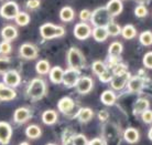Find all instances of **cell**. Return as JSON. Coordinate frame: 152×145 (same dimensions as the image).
Instances as JSON below:
<instances>
[{"label": "cell", "mask_w": 152, "mask_h": 145, "mask_svg": "<svg viewBox=\"0 0 152 145\" xmlns=\"http://www.w3.org/2000/svg\"><path fill=\"white\" fill-rule=\"evenodd\" d=\"M46 82L41 78H34L30 81L27 88V96L32 101H39L46 95Z\"/></svg>", "instance_id": "obj_1"}, {"label": "cell", "mask_w": 152, "mask_h": 145, "mask_svg": "<svg viewBox=\"0 0 152 145\" xmlns=\"http://www.w3.org/2000/svg\"><path fill=\"white\" fill-rule=\"evenodd\" d=\"M66 60H67L69 68H73V69L80 70V71L84 69L85 64H86V60H85L83 52L76 47H72L69 49Z\"/></svg>", "instance_id": "obj_2"}, {"label": "cell", "mask_w": 152, "mask_h": 145, "mask_svg": "<svg viewBox=\"0 0 152 145\" xmlns=\"http://www.w3.org/2000/svg\"><path fill=\"white\" fill-rule=\"evenodd\" d=\"M40 35L44 40H52V39L63 37L65 35V29L61 26L48 22L40 27Z\"/></svg>", "instance_id": "obj_3"}, {"label": "cell", "mask_w": 152, "mask_h": 145, "mask_svg": "<svg viewBox=\"0 0 152 145\" xmlns=\"http://www.w3.org/2000/svg\"><path fill=\"white\" fill-rule=\"evenodd\" d=\"M113 20V17L109 15L105 7H100L95 9L91 12V22L94 27H106L108 23Z\"/></svg>", "instance_id": "obj_4"}, {"label": "cell", "mask_w": 152, "mask_h": 145, "mask_svg": "<svg viewBox=\"0 0 152 145\" xmlns=\"http://www.w3.org/2000/svg\"><path fill=\"white\" fill-rule=\"evenodd\" d=\"M19 11V6L15 1H6L0 7V16L7 20L15 19Z\"/></svg>", "instance_id": "obj_5"}, {"label": "cell", "mask_w": 152, "mask_h": 145, "mask_svg": "<svg viewBox=\"0 0 152 145\" xmlns=\"http://www.w3.org/2000/svg\"><path fill=\"white\" fill-rule=\"evenodd\" d=\"M80 78V70L69 68L65 70L63 73V79H62V83L64 84L66 88H75L76 83L78 79Z\"/></svg>", "instance_id": "obj_6"}, {"label": "cell", "mask_w": 152, "mask_h": 145, "mask_svg": "<svg viewBox=\"0 0 152 145\" xmlns=\"http://www.w3.org/2000/svg\"><path fill=\"white\" fill-rule=\"evenodd\" d=\"M130 76H131V74L128 71L117 73V74H113V79L110 81L111 88L114 89V90H116V91L122 90L127 85V82L130 79Z\"/></svg>", "instance_id": "obj_7"}, {"label": "cell", "mask_w": 152, "mask_h": 145, "mask_svg": "<svg viewBox=\"0 0 152 145\" xmlns=\"http://www.w3.org/2000/svg\"><path fill=\"white\" fill-rule=\"evenodd\" d=\"M19 54L22 59H26V60H34L35 58H38L39 50L34 44H32L30 42H27V43H23V44L20 46Z\"/></svg>", "instance_id": "obj_8"}, {"label": "cell", "mask_w": 152, "mask_h": 145, "mask_svg": "<svg viewBox=\"0 0 152 145\" xmlns=\"http://www.w3.org/2000/svg\"><path fill=\"white\" fill-rule=\"evenodd\" d=\"M4 75V83L10 88H17L21 83V75L17 70L10 69L2 74Z\"/></svg>", "instance_id": "obj_9"}, {"label": "cell", "mask_w": 152, "mask_h": 145, "mask_svg": "<svg viewBox=\"0 0 152 145\" xmlns=\"http://www.w3.org/2000/svg\"><path fill=\"white\" fill-rule=\"evenodd\" d=\"M94 88V81L91 76H80L75 85L76 91L80 94H87Z\"/></svg>", "instance_id": "obj_10"}, {"label": "cell", "mask_w": 152, "mask_h": 145, "mask_svg": "<svg viewBox=\"0 0 152 145\" xmlns=\"http://www.w3.org/2000/svg\"><path fill=\"white\" fill-rule=\"evenodd\" d=\"M74 36L78 40H86L91 36V28L86 22H80L74 27Z\"/></svg>", "instance_id": "obj_11"}, {"label": "cell", "mask_w": 152, "mask_h": 145, "mask_svg": "<svg viewBox=\"0 0 152 145\" xmlns=\"http://www.w3.org/2000/svg\"><path fill=\"white\" fill-rule=\"evenodd\" d=\"M12 138V126L6 121H0V144L8 145Z\"/></svg>", "instance_id": "obj_12"}, {"label": "cell", "mask_w": 152, "mask_h": 145, "mask_svg": "<svg viewBox=\"0 0 152 145\" xmlns=\"http://www.w3.org/2000/svg\"><path fill=\"white\" fill-rule=\"evenodd\" d=\"M32 116L30 109H28L26 107H18L13 113V121L17 124H23V123L28 122Z\"/></svg>", "instance_id": "obj_13"}, {"label": "cell", "mask_w": 152, "mask_h": 145, "mask_svg": "<svg viewBox=\"0 0 152 145\" xmlns=\"http://www.w3.org/2000/svg\"><path fill=\"white\" fill-rule=\"evenodd\" d=\"M74 107H75V102L69 96H64V98L58 100V102H57V109H58V111L65 115L69 114L74 110Z\"/></svg>", "instance_id": "obj_14"}, {"label": "cell", "mask_w": 152, "mask_h": 145, "mask_svg": "<svg viewBox=\"0 0 152 145\" xmlns=\"http://www.w3.org/2000/svg\"><path fill=\"white\" fill-rule=\"evenodd\" d=\"M127 87L131 93H139L145 87V81L139 75L130 76V79L127 82Z\"/></svg>", "instance_id": "obj_15"}, {"label": "cell", "mask_w": 152, "mask_h": 145, "mask_svg": "<svg viewBox=\"0 0 152 145\" xmlns=\"http://www.w3.org/2000/svg\"><path fill=\"white\" fill-rule=\"evenodd\" d=\"M105 8L107 9V11L109 12V15L114 18V17H117L122 12L124 4H122L121 0H109Z\"/></svg>", "instance_id": "obj_16"}, {"label": "cell", "mask_w": 152, "mask_h": 145, "mask_svg": "<svg viewBox=\"0 0 152 145\" xmlns=\"http://www.w3.org/2000/svg\"><path fill=\"white\" fill-rule=\"evenodd\" d=\"M17 98V92L13 88H10L0 82V101H12Z\"/></svg>", "instance_id": "obj_17"}, {"label": "cell", "mask_w": 152, "mask_h": 145, "mask_svg": "<svg viewBox=\"0 0 152 145\" xmlns=\"http://www.w3.org/2000/svg\"><path fill=\"white\" fill-rule=\"evenodd\" d=\"M1 38L6 40V41L11 42L13 40L17 39L18 37V29L15 27V26H11V24H8V26H4L2 29H1Z\"/></svg>", "instance_id": "obj_18"}, {"label": "cell", "mask_w": 152, "mask_h": 145, "mask_svg": "<svg viewBox=\"0 0 152 145\" xmlns=\"http://www.w3.org/2000/svg\"><path fill=\"white\" fill-rule=\"evenodd\" d=\"M124 138L129 144H136L140 140V133L134 127H128L124 132Z\"/></svg>", "instance_id": "obj_19"}, {"label": "cell", "mask_w": 152, "mask_h": 145, "mask_svg": "<svg viewBox=\"0 0 152 145\" xmlns=\"http://www.w3.org/2000/svg\"><path fill=\"white\" fill-rule=\"evenodd\" d=\"M76 118L80 123H87L94 118V111L91 107H80L76 113Z\"/></svg>", "instance_id": "obj_20"}, {"label": "cell", "mask_w": 152, "mask_h": 145, "mask_svg": "<svg viewBox=\"0 0 152 145\" xmlns=\"http://www.w3.org/2000/svg\"><path fill=\"white\" fill-rule=\"evenodd\" d=\"M63 73H64V70L62 69L61 67H58V65L51 68L49 72L51 82L54 84H61L62 79H63Z\"/></svg>", "instance_id": "obj_21"}, {"label": "cell", "mask_w": 152, "mask_h": 145, "mask_svg": "<svg viewBox=\"0 0 152 145\" xmlns=\"http://www.w3.org/2000/svg\"><path fill=\"white\" fill-rule=\"evenodd\" d=\"M42 122L44 123L45 125H53L57 122L58 120V114L56 111L54 110H46L42 113Z\"/></svg>", "instance_id": "obj_22"}, {"label": "cell", "mask_w": 152, "mask_h": 145, "mask_svg": "<svg viewBox=\"0 0 152 145\" xmlns=\"http://www.w3.org/2000/svg\"><path fill=\"white\" fill-rule=\"evenodd\" d=\"M91 36L95 41L104 42L106 41L109 35L106 30V27H95L94 29H91Z\"/></svg>", "instance_id": "obj_23"}, {"label": "cell", "mask_w": 152, "mask_h": 145, "mask_svg": "<svg viewBox=\"0 0 152 145\" xmlns=\"http://www.w3.org/2000/svg\"><path fill=\"white\" fill-rule=\"evenodd\" d=\"M117 100V96L115 94V92L113 90H105L100 95V101L102 103L107 105V107H111L114 105L115 102Z\"/></svg>", "instance_id": "obj_24"}, {"label": "cell", "mask_w": 152, "mask_h": 145, "mask_svg": "<svg viewBox=\"0 0 152 145\" xmlns=\"http://www.w3.org/2000/svg\"><path fill=\"white\" fill-rule=\"evenodd\" d=\"M26 135H27L28 138L30 140H37V138H40L42 135V130L41 127L37 124H31L26 129Z\"/></svg>", "instance_id": "obj_25"}, {"label": "cell", "mask_w": 152, "mask_h": 145, "mask_svg": "<svg viewBox=\"0 0 152 145\" xmlns=\"http://www.w3.org/2000/svg\"><path fill=\"white\" fill-rule=\"evenodd\" d=\"M149 107H150V102L147 99H143V98L138 99L133 104V114H141L143 111L148 110Z\"/></svg>", "instance_id": "obj_26"}, {"label": "cell", "mask_w": 152, "mask_h": 145, "mask_svg": "<svg viewBox=\"0 0 152 145\" xmlns=\"http://www.w3.org/2000/svg\"><path fill=\"white\" fill-rule=\"evenodd\" d=\"M75 18V12L72 8L66 6V7H63L60 10V19L63 21V22H71L73 19Z\"/></svg>", "instance_id": "obj_27"}, {"label": "cell", "mask_w": 152, "mask_h": 145, "mask_svg": "<svg viewBox=\"0 0 152 145\" xmlns=\"http://www.w3.org/2000/svg\"><path fill=\"white\" fill-rule=\"evenodd\" d=\"M50 69H51V64L48 60H39L35 64V71L39 73L40 75H45L49 74Z\"/></svg>", "instance_id": "obj_28"}, {"label": "cell", "mask_w": 152, "mask_h": 145, "mask_svg": "<svg viewBox=\"0 0 152 145\" xmlns=\"http://www.w3.org/2000/svg\"><path fill=\"white\" fill-rule=\"evenodd\" d=\"M124 51V46L119 41L113 42L108 48V53L111 58H118Z\"/></svg>", "instance_id": "obj_29"}, {"label": "cell", "mask_w": 152, "mask_h": 145, "mask_svg": "<svg viewBox=\"0 0 152 145\" xmlns=\"http://www.w3.org/2000/svg\"><path fill=\"white\" fill-rule=\"evenodd\" d=\"M120 35L126 40H131L137 36V30L132 24H126L125 27L121 28V33Z\"/></svg>", "instance_id": "obj_30"}, {"label": "cell", "mask_w": 152, "mask_h": 145, "mask_svg": "<svg viewBox=\"0 0 152 145\" xmlns=\"http://www.w3.org/2000/svg\"><path fill=\"white\" fill-rule=\"evenodd\" d=\"M30 16H29V13H27V12L24 11H19L18 12V15L15 16V18L13 20L15 21V23L18 24V26H20V27H24V26H27V24H29V22H30Z\"/></svg>", "instance_id": "obj_31"}, {"label": "cell", "mask_w": 152, "mask_h": 145, "mask_svg": "<svg viewBox=\"0 0 152 145\" xmlns=\"http://www.w3.org/2000/svg\"><path fill=\"white\" fill-rule=\"evenodd\" d=\"M106 30L108 32V35L113 36V37H117V36H119L121 33V27L118 23L114 22L113 20L106 26Z\"/></svg>", "instance_id": "obj_32"}, {"label": "cell", "mask_w": 152, "mask_h": 145, "mask_svg": "<svg viewBox=\"0 0 152 145\" xmlns=\"http://www.w3.org/2000/svg\"><path fill=\"white\" fill-rule=\"evenodd\" d=\"M139 41L142 46L149 47L152 44V32L149 30H145L143 32H141V35L139 36Z\"/></svg>", "instance_id": "obj_33"}, {"label": "cell", "mask_w": 152, "mask_h": 145, "mask_svg": "<svg viewBox=\"0 0 152 145\" xmlns=\"http://www.w3.org/2000/svg\"><path fill=\"white\" fill-rule=\"evenodd\" d=\"M91 70H93V72L95 73L96 75H100L102 73L105 72L107 70V65L105 64V62L97 60V61H95L91 64Z\"/></svg>", "instance_id": "obj_34"}, {"label": "cell", "mask_w": 152, "mask_h": 145, "mask_svg": "<svg viewBox=\"0 0 152 145\" xmlns=\"http://www.w3.org/2000/svg\"><path fill=\"white\" fill-rule=\"evenodd\" d=\"M10 67H11V60L7 55L0 57V74H4L8 70H10Z\"/></svg>", "instance_id": "obj_35"}, {"label": "cell", "mask_w": 152, "mask_h": 145, "mask_svg": "<svg viewBox=\"0 0 152 145\" xmlns=\"http://www.w3.org/2000/svg\"><path fill=\"white\" fill-rule=\"evenodd\" d=\"M12 51V46L9 41H6V40H2L0 42V54L1 55H8L10 54Z\"/></svg>", "instance_id": "obj_36"}, {"label": "cell", "mask_w": 152, "mask_h": 145, "mask_svg": "<svg viewBox=\"0 0 152 145\" xmlns=\"http://www.w3.org/2000/svg\"><path fill=\"white\" fill-rule=\"evenodd\" d=\"M148 15V8L145 7V4H138L137 7L134 8V16L137 18H145Z\"/></svg>", "instance_id": "obj_37"}, {"label": "cell", "mask_w": 152, "mask_h": 145, "mask_svg": "<svg viewBox=\"0 0 152 145\" xmlns=\"http://www.w3.org/2000/svg\"><path fill=\"white\" fill-rule=\"evenodd\" d=\"M88 140L84 134H74L73 143L74 145H88Z\"/></svg>", "instance_id": "obj_38"}, {"label": "cell", "mask_w": 152, "mask_h": 145, "mask_svg": "<svg viewBox=\"0 0 152 145\" xmlns=\"http://www.w3.org/2000/svg\"><path fill=\"white\" fill-rule=\"evenodd\" d=\"M141 118L145 124H151L152 123V110L148 109V110L143 111L141 113Z\"/></svg>", "instance_id": "obj_39"}, {"label": "cell", "mask_w": 152, "mask_h": 145, "mask_svg": "<svg viewBox=\"0 0 152 145\" xmlns=\"http://www.w3.org/2000/svg\"><path fill=\"white\" fill-rule=\"evenodd\" d=\"M143 65H145L147 69L152 70V51L150 52H147V53L143 55Z\"/></svg>", "instance_id": "obj_40"}, {"label": "cell", "mask_w": 152, "mask_h": 145, "mask_svg": "<svg viewBox=\"0 0 152 145\" xmlns=\"http://www.w3.org/2000/svg\"><path fill=\"white\" fill-rule=\"evenodd\" d=\"M91 11L88 10V9H83L80 11V20L82 22H87L88 20H91Z\"/></svg>", "instance_id": "obj_41"}, {"label": "cell", "mask_w": 152, "mask_h": 145, "mask_svg": "<svg viewBox=\"0 0 152 145\" xmlns=\"http://www.w3.org/2000/svg\"><path fill=\"white\" fill-rule=\"evenodd\" d=\"M98 78L102 82H104V83H108V82H110L111 79H113V73L107 69L105 72H103L100 75H98Z\"/></svg>", "instance_id": "obj_42"}, {"label": "cell", "mask_w": 152, "mask_h": 145, "mask_svg": "<svg viewBox=\"0 0 152 145\" xmlns=\"http://www.w3.org/2000/svg\"><path fill=\"white\" fill-rule=\"evenodd\" d=\"M40 4H41L40 0H28L26 2V7L28 9H30V10H35V9H38L40 7Z\"/></svg>", "instance_id": "obj_43"}, {"label": "cell", "mask_w": 152, "mask_h": 145, "mask_svg": "<svg viewBox=\"0 0 152 145\" xmlns=\"http://www.w3.org/2000/svg\"><path fill=\"white\" fill-rule=\"evenodd\" d=\"M88 145H106L105 141L100 138H95L88 142Z\"/></svg>", "instance_id": "obj_44"}, {"label": "cell", "mask_w": 152, "mask_h": 145, "mask_svg": "<svg viewBox=\"0 0 152 145\" xmlns=\"http://www.w3.org/2000/svg\"><path fill=\"white\" fill-rule=\"evenodd\" d=\"M108 116H109V114H108V112L105 110H102L98 113V118L100 121H106L107 118H108Z\"/></svg>", "instance_id": "obj_45"}, {"label": "cell", "mask_w": 152, "mask_h": 145, "mask_svg": "<svg viewBox=\"0 0 152 145\" xmlns=\"http://www.w3.org/2000/svg\"><path fill=\"white\" fill-rule=\"evenodd\" d=\"M63 145H74V143H73V138L63 141Z\"/></svg>", "instance_id": "obj_46"}, {"label": "cell", "mask_w": 152, "mask_h": 145, "mask_svg": "<svg viewBox=\"0 0 152 145\" xmlns=\"http://www.w3.org/2000/svg\"><path fill=\"white\" fill-rule=\"evenodd\" d=\"M138 4H148L150 0H136Z\"/></svg>", "instance_id": "obj_47"}, {"label": "cell", "mask_w": 152, "mask_h": 145, "mask_svg": "<svg viewBox=\"0 0 152 145\" xmlns=\"http://www.w3.org/2000/svg\"><path fill=\"white\" fill-rule=\"evenodd\" d=\"M148 138H149L150 141H152V127L149 130V132H148Z\"/></svg>", "instance_id": "obj_48"}, {"label": "cell", "mask_w": 152, "mask_h": 145, "mask_svg": "<svg viewBox=\"0 0 152 145\" xmlns=\"http://www.w3.org/2000/svg\"><path fill=\"white\" fill-rule=\"evenodd\" d=\"M19 145H30V144H29L28 142H21V143H20Z\"/></svg>", "instance_id": "obj_49"}, {"label": "cell", "mask_w": 152, "mask_h": 145, "mask_svg": "<svg viewBox=\"0 0 152 145\" xmlns=\"http://www.w3.org/2000/svg\"><path fill=\"white\" fill-rule=\"evenodd\" d=\"M46 145H56V144H54V143H49V144H46Z\"/></svg>", "instance_id": "obj_50"}]
</instances>
